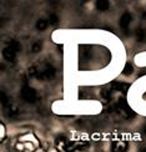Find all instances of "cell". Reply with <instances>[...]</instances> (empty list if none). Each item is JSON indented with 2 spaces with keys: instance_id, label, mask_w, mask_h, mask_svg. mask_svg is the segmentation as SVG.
I'll return each instance as SVG.
<instances>
[{
  "instance_id": "1",
  "label": "cell",
  "mask_w": 146,
  "mask_h": 152,
  "mask_svg": "<svg viewBox=\"0 0 146 152\" xmlns=\"http://www.w3.org/2000/svg\"><path fill=\"white\" fill-rule=\"evenodd\" d=\"M21 97H23V100L26 101V102L33 104V102H35L36 99H37L36 91L34 90V88L29 87V86H25L23 90H21Z\"/></svg>"
},
{
  "instance_id": "2",
  "label": "cell",
  "mask_w": 146,
  "mask_h": 152,
  "mask_svg": "<svg viewBox=\"0 0 146 152\" xmlns=\"http://www.w3.org/2000/svg\"><path fill=\"white\" fill-rule=\"evenodd\" d=\"M3 55H4V59L6 60V61H10V62H12L15 60V58H16V51H14L11 48H5L4 50H3Z\"/></svg>"
},
{
  "instance_id": "3",
  "label": "cell",
  "mask_w": 146,
  "mask_h": 152,
  "mask_svg": "<svg viewBox=\"0 0 146 152\" xmlns=\"http://www.w3.org/2000/svg\"><path fill=\"white\" fill-rule=\"evenodd\" d=\"M130 23H131V14L130 12H125V14L120 18V26L123 29H126Z\"/></svg>"
},
{
  "instance_id": "4",
  "label": "cell",
  "mask_w": 146,
  "mask_h": 152,
  "mask_svg": "<svg viewBox=\"0 0 146 152\" xmlns=\"http://www.w3.org/2000/svg\"><path fill=\"white\" fill-rule=\"evenodd\" d=\"M128 148V145L125 142H114L112 143V152H125Z\"/></svg>"
},
{
  "instance_id": "5",
  "label": "cell",
  "mask_w": 146,
  "mask_h": 152,
  "mask_svg": "<svg viewBox=\"0 0 146 152\" xmlns=\"http://www.w3.org/2000/svg\"><path fill=\"white\" fill-rule=\"evenodd\" d=\"M111 87L114 88V90L125 92V91L129 88V85H128V84H123V82H114V84L111 85Z\"/></svg>"
},
{
  "instance_id": "6",
  "label": "cell",
  "mask_w": 146,
  "mask_h": 152,
  "mask_svg": "<svg viewBox=\"0 0 146 152\" xmlns=\"http://www.w3.org/2000/svg\"><path fill=\"white\" fill-rule=\"evenodd\" d=\"M96 8L100 11H105L109 9V3L106 0H99V1H96Z\"/></svg>"
},
{
  "instance_id": "7",
  "label": "cell",
  "mask_w": 146,
  "mask_h": 152,
  "mask_svg": "<svg viewBox=\"0 0 146 152\" xmlns=\"http://www.w3.org/2000/svg\"><path fill=\"white\" fill-rule=\"evenodd\" d=\"M48 23H49V21L44 20V19H40V20H37V23H36L37 30H45V29L48 28Z\"/></svg>"
},
{
  "instance_id": "8",
  "label": "cell",
  "mask_w": 146,
  "mask_h": 152,
  "mask_svg": "<svg viewBox=\"0 0 146 152\" xmlns=\"http://www.w3.org/2000/svg\"><path fill=\"white\" fill-rule=\"evenodd\" d=\"M145 37H146V33H145L142 29H139L137 33H136V39H137V41H144Z\"/></svg>"
},
{
  "instance_id": "9",
  "label": "cell",
  "mask_w": 146,
  "mask_h": 152,
  "mask_svg": "<svg viewBox=\"0 0 146 152\" xmlns=\"http://www.w3.org/2000/svg\"><path fill=\"white\" fill-rule=\"evenodd\" d=\"M132 71H134V67H132L131 64H126L125 67H124V70H123V72H124L125 75H131Z\"/></svg>"
},
{
  "instance_id": "10",
  "label": "cell",
  "mask_w": 146,
  "mask_h": 152,
  "mask_svg": "<svg viewBox=\"0 0 146 152\" xmlns=\"http://www.w3.org/2000/svg\"><path fill=\"white\" fill-rule=\"evenodd\" d=\"M9 48H11L14 51H19L20 50V44H19L18 41H10V44H9Z\"/></svg>"
},
{
  "instance_id": "11",
  "label": "cell",
  "mask_w": 146,
  "mask_h": 152,
  "mask_svg": "<svg viewBox=\"0 0 146 152\" xmlns=\"http://www.w3.org/2000/svg\"><path fill=\"white\" fill-rule=\"evenodd\" d=\"M58 21H59V19H58V16H56L55 14H51L49 16V23L50 24H56Z\"/></svg>"
},
{
  "instance_id": "12",
  "label": "cell",
  "mask_w": 146,
  "mask_h": 152,
  "mask_svg": "<svg viewBox=\"0 0 146 152\" xmlns=\"http://www.w3.org/2000/svg\"><path fill=\"white\" fill-rule=\"evenodd\" d=\"M41 49V44L40 42H35L33 45V53H39Z\"/></svg>"
},
{
  "instance_id": "13",
  "label": "cell",
  "mask_w": 146,
  "mask_h": 152,
  "mask_svg": "<svg viewBox=\"0 0 146 152\" xmlns=\"http://www.w3.org/2000/svg\"><path fill=\"white\" fill-rule=\"evenodd\" d=\"M1 101H3V105H6V102H8V99H6V96H5L4 92L1 94Z\"/></svg>"
},
{
  "instance_id": "14",
  "label": "cell",
  "mask_w": 146,
  "mask_h": 152,
  "mask_svg": "<svg viewBox=\"0 0 146 152\" xmlns=\"http://www.w3.org/2000/svg\"><path fill=\"white\" fill-rule=\"evenodd\" d=\"M4 136H5V127H4V125L1 124V140H4Z\"/></svg>"
},
{
  "instance_id": "15",
  "label": "cell",
  "mask_w": 146,
  "mask_h": 152,
  "mask_svg": "<svg viewBox=\"0 0 146 152\" xmlns=\"http://www.w3.org/2000/svg\"><path fill=\"white\" fill-rule=\"evenodd\" d=\"M144 134L146 135V125H145V127H144Z\"/></svg>"
},
{
  "instance_id": "16",
  "label": "cell",
  "mask_w": 146,
  "mask_h": 152,
  "mask_svg": "<svg viewBox=\"0 0 146 152\" xmlns=\"http://www.w3.org/2000/svg\"><path fill=\"white\" fill-rule=\"evenodd\" d=\"M35 152H39V151H35Z\"/></svg>"
},
{
  "instance_id": "17",
  "label": "cell",
  "mask_w": 146,
  "mask_h": 152,
  "mask_svg": "<svg viewBox=\"0 0 146 152\" xmlns=\"http://www.w3.org/2000/svg\"><path fill=\"white\" fill-rule=\"evenodd\" d=\"M145 152H146V151H145Z\"/></svg>"
}]
</instances>
